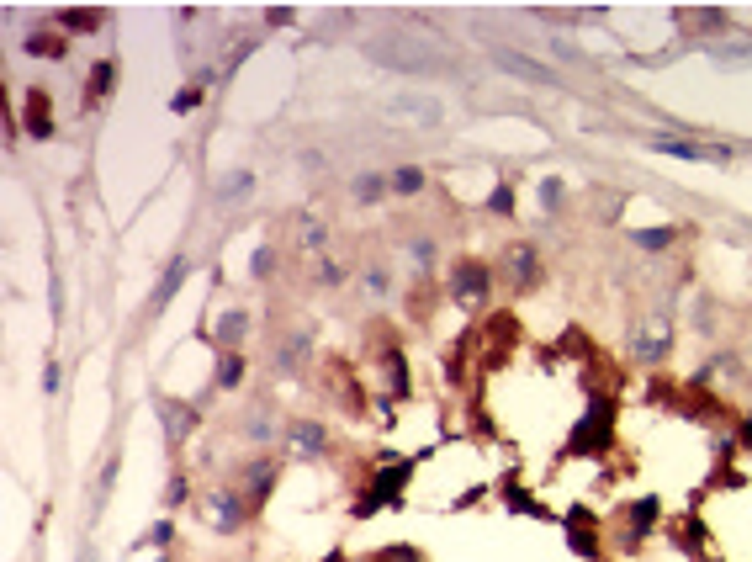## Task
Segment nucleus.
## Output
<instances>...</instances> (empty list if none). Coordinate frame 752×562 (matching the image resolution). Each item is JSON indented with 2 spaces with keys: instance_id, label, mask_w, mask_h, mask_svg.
Instances as JSON below:
<instances>
[{
  "instance_id": "nucleus-2",
  "label": "nucleus",
  "mask_w": 752,
  "mask_h": 562,
  "mask_svg": "<svg viewBox=\"0 0 752 562\" xmlns=\"http://www.w3.org/2000/svg\"><path fill=\"white\" fill-rule=\"evenodd\" d=\"M111 74H117V64H111V59H107V64H96V74H90V96H101V91H107Z\"/></svg>"
},
{
  "instance_id": "nucleus-6",
  "label": "nucleus",
  "mask_w": 752,
  "mask_h": 562,
  "mask_svg": "<svg viewBox=\"0 0 752 562\" xmlns=\"http://www.w3.org/2000/svg\"><path fill=\"white\" fill-rule=\"evenodd\" d=\"M509 260H514V276H519V281H525V276H530V250H514Z\"/></svg>"
},
{
  "instance_id": "nucleus-5",
  "label": "nucleus",
  "mask_w": 752,
  "mask_h": 562,
  "mask_svg": "<svg viewBox=\"0 0 752 562\" xmlns=\"http://www.w3.org/2000/svg\"><path fill=\"white\" fill-rule=\"evenodd\" d=\"M392 186H397V192H418V170H397Z\"/></svg>"
},
{
  "instance_id": "nucleus-1",
  "label": "nucleus",
  "mask_w": 752,
  "mask_h": 562,
  "mask_svg": "<svg viewBox=\"0 0 752 562\" xmlns=\"http://www.w3.org/2000/svg\"><path fill=\"white\" fill-rule=\"evenodd\" d=\"M27 128H32L37 138H48V133H53V117H48V91H32V96H27Z\"/></svg>"
},
{
  "instance_id": "nucleus-4",
  "label": "nucleus",
  "mask_w": 752,
  "mask_h": 562,
  "mask_svg": "<svg viewBox=\"0 0 752 562\" xmlns=\"http://www.w3.org/2000/svg\"><path fill=\"white\" fill-rule=\"evenodd\" d=\"M239 377H244V361H239V356H228V361H223V387H233Z\"/></svg>"
},
{
  "instance_id": "nucleus-3",
  "label": "nucleus",
  "mask_w": 752,
  "mask_h": 562,
  "mask_svg": "<svg viewBox=\"0 0 752 562\" xmlns=\"http://www.w3.org/2000/svg\"><path fill=\"white\" fill-rule=\"evenodd\" d=\"M27 48H37L43 59H59V53H64V37H32Z\"/></svg>"
},
{
  "instance_id": "nucleus-7",
  "label": "nucleus",
  "mask_w": 752,
  "mask_h": 562,
  "mask_svg": "<svg viewBox=\"0 0 752 562\" xmlns=\"http://www.w3.org/2000/svg\"><path fill=\"white\" fill-rule=\"evenodd\" d=\"M96 22H101V16H90V11H80V16L69 11V16H64V27H96Z\"/></svg>"
}]
</instances>
